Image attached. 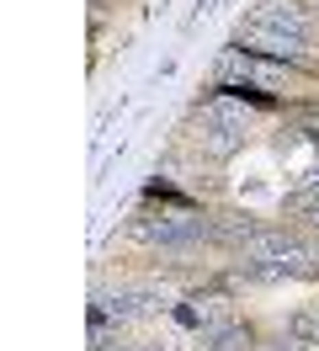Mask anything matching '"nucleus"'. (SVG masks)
<instances>
[]
</instances>
